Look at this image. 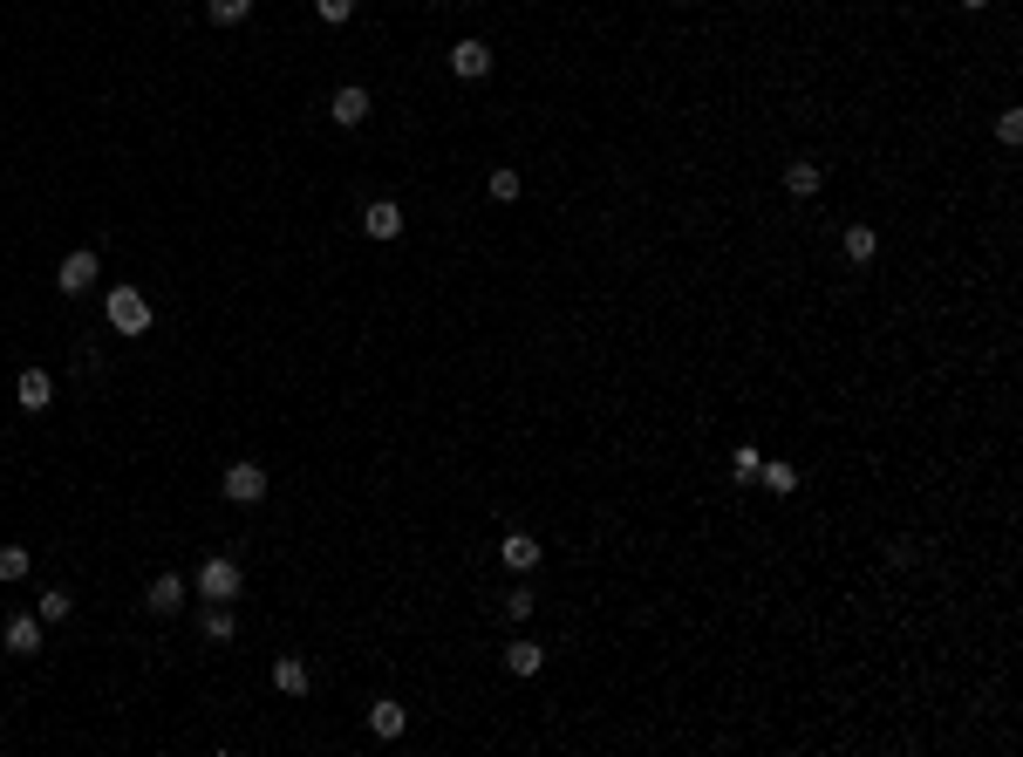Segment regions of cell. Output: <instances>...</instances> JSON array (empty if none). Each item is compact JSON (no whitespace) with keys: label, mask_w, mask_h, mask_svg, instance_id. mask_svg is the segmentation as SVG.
<instances>
[{"label":"cell","mask_w":1023,"mask_h":757,"mask_svg":"<svg viewBox=\"0 0 1023 757\" xmlns=\"http://www.w3.org/2000/svg\"><path fill=\"white\" fill-rule=\"evenodd\" d=\"M758 471H764V457L751 451V444H744V451L730 457V478H737V485H751V478H758Z\"/></svg>","instance_id":"cell-21"},{"label":"cell","mask_w":1023,"mask_h":757,"mask_svg":"<svg viewBox=\"0 0 1023 757\" xmlns=\"http://www.w3.org/2000/svg\"><path fill=\"white\" fill-rule=\"evenodd\" d=\"M144 607H151V614H178V607H185V580H178V573H157L151 587H144Z\"/></svg>","instance_id":"cell-8"},{"label":"cell","mask_w":1023,"mask_h":757,"mask_svg":"<svg viewBox=\"0 0 1023 757\" xmlns=\"http://www.w3.org/2000/svg\"><path fill=\"white\" fill-rule=\"evenodd\" d=\"M328 116H335L341 130L369 123V89H362V82H348V89H335V103H328Z\"/></svg>","instance_id":"cell-5"},{"label":"cell","mask_w":1023,"mask_h":757,"mask_svg":"<svg viewBox=\"0 0 1023 757\" xmlns=\"http://www.w3.org/2000/svg\"><path fill=\"white\" fill-rule=\"evenodd\" d=\"M498 560H505L512 573H532L539 567V539H532V532H505V539H498Z\"/></svg>","instance_id":"cell-7"},{"label":"cell","mask_w":1023,"mask_h":757,"mask_svg":"<svg viewBox=\"0 0 1023 757\" xmlns=\"http://www.w3.org/2000/svg\"><path fill=\"white\" fill-rule=\"evenodd\" d=\"M7 648H14V655H41V614H28V621H7Z\"/></svg>","instance_id":"cell-16"},{"label":"cell","mask_w":1023,"mask_h":757,"mask_svg":"<svg viewBox=\"0 0 1023 757\" xmlns=\"http://www.w3.org/2000/svg\"><path fill=\"white\" fill-rule=\"evenodd\" d=\"M758 478H764V485H771L778 498H785V492H798V471H792V464H764Z\"/></svg>","instance_id":"cell-22"},{"label":"cell","mask_w":1023,"mask_h":757,"mask_svg":"<svg viewBox=\"0 0 1023 757\" xmlns=\"http://www.w3.org/2000/svg\"><path fill=\"white\" fill-rule=\"evenodd\" d=\"M28 546H0V587H14V580H28Z\"/></svg>","instance_id":"cell-18"},{"label":"cell","mask_w":1023,"mask_h":757,"mask_svg":"<svg viewBox=\"0 0 1023 757\" xmlns=\"http://www.w3.org/2000/svg\"><path fill=\"white\" fill-rule=\"evenodd\" d=\"M403 723H410V710H403V703H389V696H382V703H369V730H376L382 744H389V737H403Z\"/></svg>","instance_id":"cell-12"},{"label":"cell","mask_w":1023,"mask_h":757,"mask_svg":"<svg viewBox=\"0 0 1023 757\" xmlns=\"http://www.w3.org/2000/svg\"><path fill=\"white\" fill-rule=\"evenodd\" d=\"M362 232H369V239H396V232H403V212H396L389 198H376V205H362Z\"/></svg>","instance_id":"cell-10"},{"label":"cell","mask_w":1023,"mask_h":757,"mask_svg":"<svg viewBox=\"0 0 1023 757\" xmlns=\"http://www.w3.org/2000/svg\"><path fill=\"white\" fill-rule=\"evenodd\" d=\"M492 198H498V205L519 198V171H512V164H498V171H492Z\"/></svg>","instance_id":"cell-23"},{"label":"cell","mask_w":1023,"mask_h":757,"mask_svg":"<svg viewBox=\"0 0 1023 757\" xmlns=\"http://www.w3.org/2000/svg\"><path fill=\"white\" fill-rule=\"evenodd\" d=\"M819 185H826V171H819L812 157H792V164H785V191H792V198H819Z\"/></svg>","instance_id":"cell-9"},{"label":"cell","mask_w":1023,"mask_h":757,"mask_svg":"<svg viewBox=\"0 0 1023 757\" xmlns=\"http://www.w3.org/2000/svg\"><path fill=\"white\" fill-rule=\"evenodd\" d=\"M69 607H76V601H69V594H62V587H48V594H41V601H35V614H41V628H55V621H69Z\"/></svg>","instance_id":"cell-19"},{"label":"cell","mask_w":1023,"mask_h":757,"mask_svg":"<svg viewBox=\"0 0 1023 757\" xmlns=\"http://www.w3.org/2000/svg\"><path fill=\"white\" fill-rule=\"evenodd\" d=\"M273 689H280V696H307V662L301 655H280V662H273Z\"/></svg>","instance_id":"cell-15"},{"label":"cell","mask_w":1023,"mask_h":757,"mask_svg":"<svg viewBox=\"0 0 1023 757\" xmlns=\"http://www.w3.org/2000/svg\"><path fill=\"white\" fill-rule=\"evenodd\" d=\"M198 628H205V642H219V648H226L232 635H239V621H232V607H226V601H212V607H205V614H198Z\"/></svg>","instance_id":"cell-13"},{"label":"cell","mask_w":1023,"mask_h":757,"mask_svg":"<svg viewBox=\"0 0 1023 757\" xmlns=\"http://www.w3.org/2000/svg\"><path fill=\"white\" fill-rule=\"evenodd\" d=\"M239 587H246V573L232 567V560H219V553H212V560L198 567V594H205V601H232Z\"/></svg>","instance_id":"cell-2"},{"label":"cell","mask_w":1023,"mask_h":757,"mask_svg":"<svg viewBox=\"0 0 1023 757\" xmlns=\"http://www.w3.org/2000/svg\"><path fill=\"white\" fill-rule=\"evenodd\" d=\"M314 14H321V21H328V28H341V21H348V14H355V0H314Z\"/></svg>","instance_id":"cell-24"},{"label":"cell","mask_w":1023,"mask_h":757,"mask_svg":"<svg viewBox=\"0 0 1023 757\" xmlns=\"http://www.w3.org/2000/svg\"><path fill=\"white\" fill-rule=\"evenodd\" d=\"M873 253H880V232H873V226H846V260L867 266Z\"/></svg>","instance_id":"cell-17"},{"label":"cell","mask_w":1023,"mask_h":757,"mask_svg":"<svg viewBox=\"0 0 1023 757\" xmlns=\"http://www.w3.org/2000/svg\"><path fill=\"white\" fill-rule=\"evenodd\" d=\"M55 403V376L48 369H21V410H48Z\"/></svg>","instance_id":"cell-11"},{"label":"cell","mask_w":1023,"mask_h":757,"mask_svg":"<svg viewBox=\"0 0 1023 757\" xmlns=\"http://www.w3.org/2000/svg\"><path fill=\"white\" fill-rule=\"evenodd\" d=\"M205 14H212L219 28H232V21H246V14H253V0H205Z\"/></svg>","instance_id":"cell-20"},{"label":"cell","mask_w":1023,"mask_h":757,"mask_svg":"<svg viewBox=\"0 0 1023 757\" xmlns=\"http://www.w3.org/2000/svg\"><path fill=\"white\" fill-rule=\"evenodd\" d=\"M532 607H539V601H532L526 587H512V594H505V614H512V621H532Z\"/></svg>","instance_id":"cell-26"},{"label":"cell","mask_w":1023,"mask_h":757,"mask_svg":"<svg viewBox=\"0 0 1023 757\" xmlns=\"http://www.w3.org/2000/svg\"><path fill=\"white\" fill-rule=\"evenodd\" d=\"M110 328H116L123 341L151 335V301H144L137 287H110Z\"/></svg>","instance_id":"cell-1"},{"label":"cell","mask_w":1023,"mask_h":757,"mask_svg":"<svg viewBox=\"0 0 1023 757\" xmlns=\"http://www.w3.org/2000/svg\"><path fill=\"white\" fill-rule=\"evenodd\" d=\"M505 669H512V676H539V669H546V648L519 635V642L505 648Z\"/></svg>","instance_id":"cell-14"},{"label":"cell","mask_w":1023,"mask_h":757,"mask_svg":"<svg viewBox=\"0 0 1023 757\" xmlns=\"http://www.w3.org/2000/svg\"><path fill=\"white\" fill-rule=\"evenodd\" d=\"M219 492H226L232 505H260V498H266V471H260V464H232Z\"/></svg>","instance_id":"cell-4"},{"label":"cell","mask_w":1023,"mask_h":757,"mask_svg":"<svg viewBox=\"0 0 1023 757\" xmlns=\"http://www.w3.org/2000/svg\"><path fill=\"white\" fill-rule=\"evenodd\" d=\"M962 7H969V14H983V7H989V0H962Z\"/></svg>","instance_id":"cell-27"},{"label":"cell","mask_w":1023,"mask_h":757,"mask_svg":"<svg viewBox=\"0 0 1023 757\" xmlns=\"http://www.w3.org/2000/svg\"><path fill=\"white\" fill-rule=\"evenodd\" d=\"M996 137H1003V144H1023V110H1003V116H996Z\"/></svg>","instance_id":"cell-25"},{"label":"cell","mask_w":1023,"mask_h":757,"mask_svg":"<svg viewBox=\"0 0 1023 757\" xmlns=\"http://www.w3.org/2000/svg\"><path fill=\"white\" fill-rule=\"evenodd\" d=\"M96 273H103V260H96L89 246H76L69 260L55 266V287H62V294H89V287H96Z\"/></svg>","instance_id":"cell-3"},{"label":"cell","mask_w":1023,"mask_h":757,"mask_svg":"<svg viewBox=\"0 0 1023 757\" xmlns=\"http://www.w3.org/2000/svg\"><path fill=\"white\" fill-rule=\"evenodd\" d=\"M451 69H457V76H464V82L492 76V48H485V41H478V35H471V41H457V48H451Z\"/></svg>","instance_id":"cell-6"}]
</instances>
